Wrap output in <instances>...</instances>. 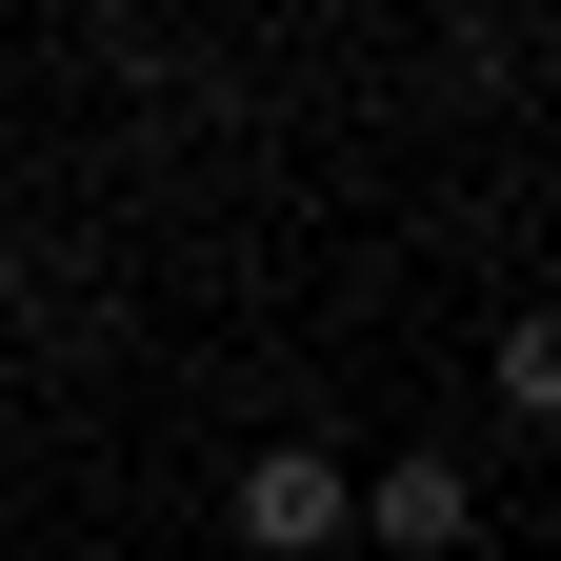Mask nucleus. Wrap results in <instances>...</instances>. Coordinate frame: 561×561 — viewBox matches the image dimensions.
Masks as SVG:
<instances>
[{"mask_svg": "<svg viewBox=\"0 0 561 561\" xmlns=\"http://www.w3.org/2000/svg\"><path fill=\"white\" fill-rule=\"evenodd\" d=\"M221 522H241V561H341V541H362V481H341L321 442H261L221 481Z\"/></svg>", "mask_w": 561, "mask_h": 561, "instance_id": "1", "label": "nucleus"}, {"mask_svg": "<svg viewBox=\"0 0 561 561\" xmlns=\"http://www.w3.org/2000/svg\"><path fill=\"white\" fill-rule=\"evenodd\" d=\"M502 401H522V421H561V301H541V321H502Z\"/></svg>", "mask_w": 561, "mask_h": 561, "instance_id": "3", "label": "nucleus"}, {"mask_svg": "<svg viewBox=\"0 0 561 561\" xmlns=\"http://www.w3.org/2000/svg\"><path fill=\"white\" fill-rule=\"evenodd\" d=\"M0 502H21V421H0Z\"/></svg>", "mask_w": 561, "mask_h": 561, "instance_id": "4", "label": "nucleus"}, {"mask_svg": "<svg viewBox=\"0 0 561 561\" xmlns=\"http://www.w3.org/2000/svg\"><path fill=\"white\" fill-rule=\"evenodd\" d=\"M362 541H381V561H461V541H481V481H461L442 442H401V461L362 481Z\"/></svg>", "mask_w": 561, "mask_h": 561, "instance_id": "2", "label": "nucleus"}]
</instances>
